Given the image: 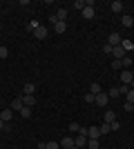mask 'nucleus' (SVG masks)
I'll list each match as a JSON object with an SVG mask.
<instances>
[{
    "label": "nucleus",
    "mask_w": 134,
    "mask_h": 149,
    "mask_svg": "<svg viewBox=\"0 0 134 149\" xmlns=\"http://www.w3.org/2000/svg\"><path fill=\"white\" fill-rule=\"evenodd\" d=\"M107 102H109V96H107L105 91L96 93V98H94V105H98V107H107Z\"/></svg>",
    "instance_id": "nucleus-1"
},
{
    "label": "nucleus",
    "mask_w": 134,
    "mask_h": 149,
    "mask_svg": "<svg viewBox=\"0 0 134 149\" xmlns=\"http://www.w3.org/2000/svg\"><path fill=\"white\" fill-rule=\"evenodd\" d=\"M107 45H112V47H119V45H121V33H119V31H112V33L107 36Z\"/></svg>",
    "instance_id": "nucleus-2"
},
{
    "label": "nucleus",
    "mask_w": 134,
    "mask_h": 149,
    "mask_svg": "<svg viewBox=\"0 0 134 149\" xmlns=\"http://www.w3.org/2000/svg\"><path fill=\"white\" fill-rule=\"evenodd\" d=\"M112 56H114L116 60H123V58L128 56V51H125L121 45H119V47H112Z\"/></svg>",
    "instance_id": "nucleus-3"
},
{
    "label": "nucleus",
    "mask_w": 134,
    "mask_h": 149,
    "mask_svg": "<svg viewBox=\"0 0 134 149\" xmlns=\"http://www.w3.org/2000/svg\"><path fill=\"white\" fill-rule=\"evenodd\" d=\"M34 38H36V40H45V38H47V27H45V25H40L38 29L34 31Z\"/></svg>",
    "instance_id": "nucleus-4"
},
{
    "label": "nucleus",
    "mask_w": 134,
    "mask_h": 149,
    "mask_svg": "<svg viewBox=\"0 0 134 149\" xmlns=\"http://www.w3.org/2000/svg\"><path fill=\"white\" fill-rule=\"evenodd\" d=\"M74 145H76V149H83L85 145H87V136H83V134H76V138H74Z\"/></svg>",
    "instance_id": "nucleus-5"
},
{
    "label": "nucleus",
    "mask_w": 134,
    "mask_h": 149,
    "mask_svg": "<svg viewBox=\"0 0 134 149\" xmlns=\"http://www.w3.org/2000/svg\"><path fill=\"white\" fill-rule=\"evenodd\" d=\"M60 147H63V149H76V145H74V138H72V136H65L63 140H60Z\"/></svg>",
    "instance_id": "nucleus-6"
},
{
    "label": "nucleus",
    "mask_w": 134,
    "mask_h": 149,
    "mask_svg": "<svg viewBox=\"0 0 134 149\" xmlns=\"http://www.w3.org/2000/svg\"><path fill=\"white\" fill-rule=\"evenodd\" d=\"M22 107H25L22 98H13V102H11V111H13V113H16V111L20 113V109H22Z\"/></svg>",
    "instance_id": "nucleus-7"
},
{
    "label": "nucleus",
    "mask_w": 134,
    "mask_h": 149,
    "mask_svg": "<svg viewBox=\"0 0 134 149\" xmlns=\"http://www.w3.org/2000/svg\"><path fill=\"white\" fill-rule=\"evenodd\" d=\"M132 71H121V85H128L130 87V82H132Z\"/></svg>",
    "instance_id": "nucleus-8"
},
{
    "label": "nucleus",
    "mask_w": 134,
    "mask_h": 149,
    "mask_svg": "<svg viewBox=\"0 0 134 149\" xmlns=\"http://www.w3.org/2000/svg\"><path fill=\"white\" fill-rule=\"evenodd\" d=\"M94 16H96V9H94V7H85V9H83V18L85 20H92Z\"/></svg>",
    "instance_id": "nucleus-9"
},
{
    "label": "nucleus",
    "mask_w": 134,
    "mask_h": 149,
    "mask_svg": "<svg viewBox=\"0 0 134 149\" xmlns=\"http://www.w3.org/2000/svg\"><path fill=\"white\" fill-rule=\"evenodd\" d=\"M101 129L98 127H87V138H101Z\"/></svg>",
    "instance_id": "nucleus-10"
},
{
    "label": "nucleus",
    "mask_w": 134,
    "mask_h": 149,
    "mask_svg": "<svg viewBox=\"0 0 134 149\" xmlns=\"http://www.w3.org/2000/svg\"><path fill=\"white\" fill-rule=\"evenodd\" d=\"M103 118H105V123H114V120H116V111H112V109H107V111H105V113H103Z\"/></svg>",
    "instance_id": "nucleus-11"
},
{
    "label": "nucleus",
    "mask_w": 134,
    "mask_h": 149,
    "mask_svg": "<svg viewBox=\"0 0 134 149\" xmlns=\"http://www.w3.org/2000/svg\"><path fill=\"white\" fill-rule=\"evenodd\" d=\"M22 91H25V96H34V93H36V85H34V82H27L25 87H22Z\"/></svg>",
    "instance_id": "nucleus-12"
},
{
    "label": "nucleus",
    "mask_w": 134,
    "mask_h": 149,
    "mask_svg": "<svg viewBox=\"0 0 134 149\" xmlns=\"http://www.w3.org/2000/svg\"><path fill=\"white\" fill-rule=\"evenodd\" d=\"M109 9H112L114 13H121L123 11V2H121V0H114V2L109 5Z\"/></svg>",
    "instance_id": "nucleus-13"
},
{
    "label": "nucleus",
    "mask_w": 134,
    "mask_h": 149,
    "mask_svg": "<svg viewBox=\"0 0 134 149\" xmlns=\"http://www.w3.org/2000/svg\"><path fill=\"white\" fill-rule=\"evenodd\" d=\"M54 31H56V33H65V31H67V22H60V20H58L56 25H54Z\"/></svg>",
    "instance_id": "nucleus-14"
},
{
    "label": "nucleus",
    "mask_w": 134,
    "mask_h": 149,
    "mask_svg": "<svg viewBox=\"0 0 134 149\" xmlns=\"http://www.w3.org/2000/svg\"><path fill=\"white\" fill-rule=\"evenodd\" d=\"M56 18L60 20V22H67V9H63V7H60V9L56 11Z\"/></svg>",
    "instance_id": "nucleus-15"
},
{
    "label": "nucleus",
    "mask_w": 134,
    "mask_h": 149,
    "mask_svg": "<svg viewBox=\"0 0 134 149\" xmlns=\"http://www.w3.org/2000/svg\"><path fill=\"white\" fill-rule=\"evenodd\" d=\"M0 118L5 120V123H9V120L13 118V111H11V109H5V111H0Z\"/></svg>",
    "instance_id": "nucleus-16"
},
{
    "label": "nucleus",
    "mask_w": 134,
    "mask_h": 149,
    "mask_svg": "<svg viewBox=\"0 0 134 149\" xmlns=\"http://www.w3.org/2000/svg\"><path fill=\"white\" fill-rule=\"evenodd\" d=\"M22 102H25V107H34L36 105V96H22Z\"/></svg>",
    "instance_id": "nucleus-17"
},
{
    "label": "nucleus",
    "mask_w": 134,
    "mask_h": 149,
    "mask_svg": "<svg viewBox=\"0 0 134 149\" xmlns=\"http://www.w3.org/2000/svg\"><path fill=\"white\" fill-rule=\"evenodd\" d=\"M87 149H101L98 138H87Z\"/></svg>",
    "instance_id": "nucleus-18"
},
{
    "label": "nucleus",
    "mask_w": 134,
    "mask_h": 149,
    "mask_svg": "<svg viewBox=\"0 0 134 149\" xmlns=\"http://www.w3.org/2000/svg\"><path fill=\"white\" fill-rule=\"evenodd\" d=\"M121 25H123V27H128V29H130V27L134 25V18H132V16H123V18H121Z\"/></svg>",
    "instance_id": "nucleus-19"
},
{
    "label": "nucleus",
    "mask_w": 134,
    "mask_h": 149,
    "mask_svg": "<svg viewBox=\"0 0 134 149\" xmlns=\"http://www.w3.org/2000/svg\"><path fill=\"white\" fill-rule=\"evenodd\" d=\"M121 47L125 51H134V42H132V40H121Z\"/></svg>",
    "instance_id": "nucleus-20"
},
{
    "label": "nucleus",
    "mask_w": 134,
    "mask_h": 149,
    "mask_svg": "<svg viewBox=\"0 0 134 149\" xmlns=\"http://www.w3.org/2000/svg\"><path fill=\"white\" fill-rule=\"evenodd\" d=\"M101 91H103V89H101L98 82H92V85H89V93H94V96H96V93H101Z\"/></svg>",
    "instance_id": "nucleus-21"
},
{
    "label": "nucleus",
    "mask_w": 134,
    "mask_h": 149,
    "mask_svg": "<svg viewBox=\"0 0 134 149\" xmlns=\"http://www.w3.org/2000/svg\"><path fill=\"white\" fill-rule=\"evenodd\" d=\"M20 116H22V118H32V107H22V109H20Z\"/></svg>",
    "instance_id": "nucleus-22"
},
{
    "label": "nucleus",
    "mask_w": 134,
    "mask_h": 149,
    "mask_svg": "<svg viewBox=\"0 0 134 149\" xmlns=\"http://www.w3.org/2000/svg\"><path fill=\"white\" fill-rule=\"evenodd\" d=\"M67 129H69L72 134H78V131H81V125H78V123H69V127H67Z\"/></svg>",
    "instance_id": "nucleus-23"
},
{
    "label": "nucleus",
    "mask_w": 134,
    "mask_h": 149,
    "mask_svg": "<svg viewBox=\"0 0 134 149\" xmlns=\"http://www.w3.org/2000/svg\"><path fill=\"white\" fill-rule=\"evenodd\" d=\"M38 27H40V22H36V20H32V22L27 25V31H32V33H34V31L38 29Z\"/></svg>",
    "instance_id": "nucleus-24"
},
{
    "label": "nucleus",
    "mask_w": 134,
    "mask_h": 149,
    "mask_svg": "<svg viewBox=\"0 0 134 149\" xmlns=\"http://www.w3.org/2000/svg\"><path fill=\"white\" fill-rule=\"evenodd\" d=\"M94 98H96V96H94V93H85V102H87V105H94Z\"/></svg>",
    "instance_id": "nucleus-25"
},
{
    "label": "nucleus",
    "mask_w": 134,
    "mask_h": 149,
    "mask_svg": "<svg viewBox=\"0 0 134 149\" xmlns=\"http://www.w3.org/2000/svg\"><path fill=\"white\" fill-rule=\"evenodd\" d=\"M98 129H101V134H103V136H105V134H109V131H112V129H109V125H107V123H103L101 127H98Z\"/></svg>",
    "instance_id": "nucleus-26"
},
{
    "label": "nucleus",
    "mask_w": 134,
    "mask_h": 149,
    "mask_svg": "<svg viewBox=\"0 0 134 149\" xmlns=\"http://www.w3.org/2000/svg\"><path fill=\"white\" fill-rule=\"evenodd\" d=\"M125 102H134V89H130V91L125 93Z\"/></svg>",
    "instance_id": "nucleus-27"
},
{
    "label": "nucleus",
    "mask_w": 134,
    "mask_h": 149,
    "mask_svg": "<svg viewBox=\"0 0 134 149\" xmlns=\"http://www.w3.org/2000/svg\"><path fill=\"white\" fill-rule=\"evenodd\" d=\"M45 147L47 149H60V143H54V140H51V143H45Z\"/></svg>",
    "instance_id": "nucleus-28"
},
{
    "label": "nucleus",
    "mask_w": 134,
    "mask_h": 149,
    "mask_svg": "<svg viewBox=\"0 0 134 149\" xmlns=\"http://www.w3.org/2000/svg\"><path fill=\"white\" fill-rule=\"evenodd\" d=\"M109 129H112V131H119V129H121V123H119V120L109 123Z\"/></svg>",
    "instance_id": "nucleus-29"
},
{
    "label": "nucleus",
    "mask_w": 134,
    "mask_h": 149,
    "mask_svg": "<svg viewBox=\"0 0 134 149\" xmlns=\"http://www.w3.org/2000/svg\"><path fill=\"white\" fill-rule=\"evenodd\" d=\"M107 96H109V98H116V96H121V93H119V89H116V87H112L107 91Z\"/></svg>",
    "instance_id": "nucleus-30"
},
{
    "label": "nucleus",
    "mask_w": 134,
    "mask_h": 149,
    "mask_svg": "<svg viewBox=\"0 0 134 149\" xmlns=\"http://www.w3.org/2000/svg\"><path fill=\"white\" fill-rule=\"evenodd\" d=\"M116 89H119V93H121V96H125V93L130 91V87H128V85H121V87H116Z\"/></svg>",
    "instance_id": "nucleus-31"
},
{
    "label": "nucleus",
    "mask_w": 134,
    "mask_h": 149,
    "mask_svg": "<svg viewBox=\"0 0 134 149\" xmlns=\"http://www.w3.org/2000/svg\"><path fill=\"white\" fill-rule=\"evenodd\" d=\"M103 54H107V56H112V45H103Z\"/></svg>",
    "instance_id": "nucleus-32"
},
{
    "label": "nucleus",
    "mask_w": 134,
    "mask_h": 149,
    "mask_svg": "<svg viewBox=\"0 0 134 149\" xmlns=\"http://www.w3.org/2000/svg\"><path fill=\"white\" fill-rule=\"evenodd\" d=\"M121 65H123V60H116V58L112 60V69H121Z\"/></svg>",
    "instance_id": "nucleus-33"
},
{
    "label": "nucleus",
    "mask_w": 134,
    "mask_h": 149,
    "mask_svg": "<svg viewBox=\"0 0 134 149\" xmlns=\"http://www.w3.org/2000/svg\"><path fill=\"white\" fill-rule=\"evenodd\" d=\"M74 7H76V9H81V11H83V9H85V2H83V0H76V2H74Z\"/></svg>",
    "instance_id": "nucleus-34"
},
{
    "label": "nucleus",
    "mask_w": 134,
    "mask_h": 149,
    "mask_svg": "<svg viewBox=\"0 0 134 149\" xmlns=\"http://www.w3.org/2000/svg\"><path fill=\"white\" fill-rule=\"evenodd\" d=\"M9 56V49H7V47H0V58H7Z\"/></svg>",
    "instance_id": "nucleus-35"
},
{
    "label": "nucleus",
    "mask_w": 134,
    "mask_h": 149,
    "mask_svg": "<svg viewBox=\"0 0 134 149\" xmlns=\"http://www.w3.org/2000/svg\"><path fill=\"white\" fill-rule=\"evenodd\" d=\"M123 65H125V67H130V65H132V58L125 56V58H123Z\"/></svg>",
    "instance_id": "nucleus-36"
},
{
    "label": "nucleus",
    "mask_w": 134,
    "mask_h": 149,
    "mask_svg": "<svg viewBox=\"0 0 134 149\" xmlns=\"http://www.w3.org/2000/svg\"><path fill=\"white\" fill-rule=\"evenodd\" d=\"M58 22V18H56V13H54V16H49V25H56Z\"/></svg>",
    "instance_id": "nucleus-37"
},
{
    "label": "nucleus",
    "mask_w": 134,
    "mask_h": 149,
    "mask_svg": "<svg viewBox=\"0 0 134 149\" xmlns=\"http://www.w3.org/2000/svg\"><path fill=\"white\" fill-rule=\"evenodd\" d=\"M125 111H134V105H132V102H125Z\"/></svg>",
    "instance_id": "nucleus-38"
},
{
    "label": "nucleus",
    "mask_w": 134,
    "mask_h": 149,
    "mask_svg": "<svg viewBox=\"0 0 134 149\" xmlns=\"http://www.w3.org/2000/svg\"><path fill=\"white\" fill-rule=\"evenodd\" d=\"M5 127H7V123H5L2 118H0V131H5Z\"/></svg>",
    "instance_id": "nucleus-39"
},
{
    "label": "nucleus",
    "mask_w": 134,
    "mask_h": 149,
    "mask_svg": "<svg viewBox=\"0 0 134 149\" xmlns=\"http://www.w3.org/2000/svg\"><path fill=\"white\" fill-rule=\"evenodd\" d=\"M36 149H47V147H45V143H38V147H36Z\"/></svg>",
    "instance_id": "nucleus-40"
},
{
    "label": "nucleus",
    "mask_w": 134,
    "mask_h": 149,
    "mask_svg": "<svg viewBox=\"0 0 134 149\" xmlns=\"http://www.w3.org/2000/svg\"><path fill=\"white\" fill-rule=\"evenodd\" d=\"M130 89H134V80H132V82H130Z\"/></svg>",
    "instance_id": "nucleus-41"
},
{
    "label": "nucleus",
    "mask_w": 134,
    "mask_h": 149,
    "mask_svg": "<svg viewBox=\"0 0 134 149\" xmlns=\"http://www.w3.org/2000/svg\"><path fill=\"white\" fill-rule=\"evenodd\" d=\"M132 78H134V71H132Z\"/></svg>",
    "instance_id": "nucleus-42"
},
{
    "label": "nucleus",
    "mask_w": 134,
    "mask_h": 149,
    "mask_svg": "<svg viewBox=\"0 0 134 149\" xmlns=\"http://www.w3.org/2000/svg\"><path fill=\"white\" fill-rule=\"evenodd\" d=\"M0 29H2V25H0Z\"/></svg>",
    "instance_id": "nucleus-43"
},
{
    "label": "nucleus",
    "mask_w": 134,
    "mask_h": 149,
    "mask_svg": "<svg viewBox=\"0 0 134 149\" xmlns=\"http://www.w3.org/2000/svg\"><path fill=\"white\" fill-rule=\"evenodd\" d=\"M132 105H134V102H132Z\"/></svg>",
    "instance_id": "nucleus-44"
}]
</instances>
